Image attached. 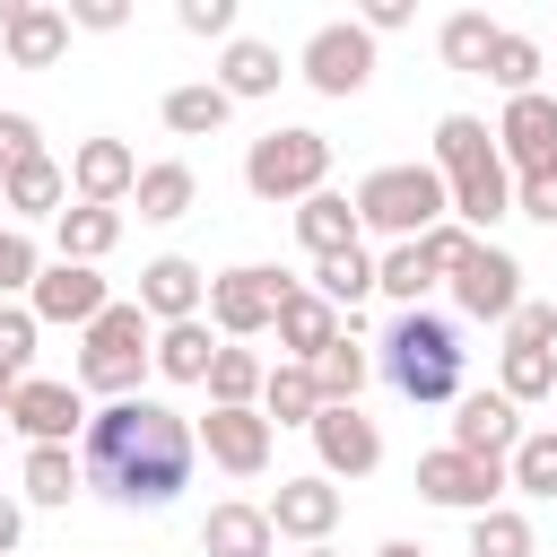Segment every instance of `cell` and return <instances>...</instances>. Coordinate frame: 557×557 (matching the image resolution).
<instances>
[{
	"mask_svg": "<svg viewBox=\"0 0 557 557\" xmlns=\"http://www.w3.org/2000/svg\"><path fill=\"white\" fill-rule=\"evenodd\" d=\"M191 426L165 400H104L78 426V479L113 505H174L191 487Z\"/></svg>",
	"mask_w": 557,
	"mask_h": 557,
	"instance_id": "6da1fadb",
	"label": "cell"
},
{
	"mask_svg": "<svg viewBox=\"0 0 557 557\" xmlns=\"http://www.w3.org/2000/svg\"><path fill=\"white\" fill-rule=\"evenodd\" d=\"M435 174H444V200H453V218L470 235L496 226V218H513V174H505L496 131L479 113H444L435 122Z\"/></svg>",
	"mask_w": 557,
	"mask_h": 557,
	"instance_id": "7a4b0ae2",
	"label": "cell"
},
{
	"mask_svg": "<svg viewBox=\"0 0 557 557\" xmlns=\"http://www.w3.org/2000/svg\"><path fill=\"white\" fill-rule=\"evenodd\" d=\"M374 366H383V383H392L400 400L435 409V400L461 392V331H453L444 313L409 305V313H392V331L374 339Z\"/></svg>",
	"mask_w": 557,
	"mask_h": 557,
	"instance_id": "3957f363",
	"label": "cell"
},
{
	"mask_svg": "<svg viewBox=\"0 0 557 557\" xmlns=\"http://www.w3.org/2000/svg\"><path fill=\"white\" fill-rule=\"evenodd\" d=\"M348 209H357V235H383V244H418L435 218H453L435 165H374Z\"/></svg>",
	"mask_w": 557,
	"mask_h": 557,
	"instance_id": "277c9868",
	"label": "cell"
},
{
	"mask_svg": "<svg viewBox=\"0 0 557 557\" xmlns=\"http://www.w3.org/2000/svg\"><path fill=\"white\" fill-rule=\"evenodd\" d=\"M148 339L157 322L139 305H104L87 331H78V392H104V400H139V374H148Z\"/></svg>",
	"mask_w": 557,
	"mask_h": 557,
	"instance_id": "5b68a950",
	"label": "cell"
},
{
	"mask_svg": "<svg viewBox=\"0 0 557 557\" xmlns=\"http://www.w3.org/2000/svg\"><path fill=\"white\" fill-rule=\"evenodd\" d=\"M322 183H331V139L305 131V122L261 131V139L244 148V191H252V200H313Z\"/></svg>",
	"mask_w": 557,
	"mask_h": 557,
	"instance_id": "8992f818",
	"label": "cell"
},
{
	"mask_svg": "<svg viewBox=\"0 0 557 557\" xmlns=\"http://www.w3.org/2000/svg\"><path fill=\"white\" fill-rule=\"evenodd\" d=\"M287 287H296V278H287V270H270V261H235V270H218V278H209V331H218V339H235V348H244V339H261V331L278 322Z\"/></svg>",
	"mask_w": 557,
	"mask_h": 557,
	"instance_id": "52a82bcc",
	"label": "cell"
},
{
	"mask_svg": "<svg viewBox=\"0 0 557 557\" xmlns=\"http://www.w3.org/2000/svg\"><path fill=\"white\" fill-rule=\"evenodd\" d=\"M305 87L313 96H357L366 78H374V35L357 26V17H331V26H313L305 35Z\"/></svg>",
	"mask_w": 557,
	"mask_h": 557,
	"instance_id": "ba28073f",
	"label": "cell"
},
{
	"mask_svg": "<svg viewBox=\"0 0 557 557\" xmlns=\"http://www.w3.org/2000/svg\"><path fill=\"white\" fill-rule=\"evenodd\" d=\"M418 496L426 505H444V513H487L496 496H505V461H470V453H426L418 461Z\"/></svg>",
	"mask_w": 557,
	"mask_h": 557,
	"instance_id": "9c48e42d",
	"label": "cell"
},
{
	"mask_svg": "<svg viewBox=\"0 0 557 557\" xmlns=\"http://www.w3.org/2000/svg\"><path fill=\"white\" fill-rule=\"evenodd\" d=\"M9 426H17L26 444H70V435L87 426V392H78V383H52V374H26V383L9 392Z\"/></svg>",
	"mask_w": 557,
	"mask_h": 557,
	"instance_id": "30bf717a",
	"label": "cell"
},
{
	"mask_svg": "<svg viewBox=\"0 0 557 557\" xmlns=\"http://www.w3.org/2000/svg\"><path fill=\"white\" fill-rule=\"evenodd\" d=\"M270 435H278V426H270L261 409H209V418L191 426V444H200L226 479H261V470H270Z\"/></svg>",
	"mask_w": 557,
	"mask_h": 557,
	"instance_id": "8fae6325",
	"label": "cell"
},
{
	"mask_svg": "<svg viewBox=\"0 0 557 557\" xmlns=\"http://www.w3.org/2000/svg\"><path fill=\"white\" fill-rule=\"evenodd\" d=\"M496 157H505V174H540V165H557V96H548V87H531V96H505Z\"/></svg>",
	"mask_w": 557,
	"mask_h": 557,
	"instance_id": "7c38bea8",
	"label": "cell"
},
{
	"mask_svg": "<svg viewBox=\"0 0 557 557\" xmlns=\"http://www.w3.org/2000/svg\"><path fill=\"white\" fill-rule=\"evenodd\" d=\"M453 296H461L470 322H505V313L522 305V261H513L505 244H470V261L453 270Z\"/></svg>",
	"mask_w": 557,
	"mask_h": 557,
	"instance_id": "4fadbf2b",
	"label": "cell"
},
{
	"mask_svg": "<svg viewBox=\"0 0 557 557\" xmlns=\"http://www.w3.org/2000/svg\"><path fill=\"white\" fill-rule=\"evenodd\" d=\"M104 305H113V296H104V278H96L87 261H44L35 287H26V313H35V322H70V331H87Z\"/></svg>",
	"mask_w": 557,
	"mask_h": 557,
	"instance_id": "5bb4252c",
	"label": "cell"
},
{
	"mask_svg": "<svg viewBox=\"0 0 557 557\" xmlns=\"http://www.w3.org/2000/svg\"><path fill=\"white\" fill-rule=\"evenodd\" d=\"M305 435H313V453H322V479H366V470H383V435H374L366 409H322Z\"/></svg>",
	"mask_w": 557,
	"mask_h": 557,
	"instance_id": "9a60e30c",
	"label": "cell"
},
{
	"mask_svg": "<svg viewBox=\"0 0 557 557\" xmlns=\"http://www.w3.org/2000/svg\"><path fill=\"white\" fill-rule=\"evenodd\" d=\"M131 305H139L157 331H165V322H200V305H209V278H200L183 252H157V261L139 270V296H131Z\"/></svg>",
	"mask_w": 557,
	"mask_h": 557,
	"instance_id": "2e32d148",
	"label": "cell"
},
{
	"mask_svg": "<svg viewBox=\"0 0 557 557\" xmlns=\"http://www.w3.org/2000/svg\"><path fill=\"white\" fill-rule=\"evenodd\" d=\"M270 513V531L278 540H305V548H322L331 540V522H339V487L313 470V479H278V496L261 505Z\"/></svg>",
	"mask_w": 557,
	"mask_h": 557,
	"instance_id": "e0dca14e",
	"label": "cell"
},
{
	"mask_svg": "<svg viewBox=\"0 0 557 557\" xmlns=\"http://www.w3.org/2000/svg\"><path fill=\"white\" fill-rule=\"evenodd\" d=\"M131 183H139V157L122 148V139H78V157H70V191L87 200V209H122L131 200Z\"/></svg>",
	"mask_w": 557,
	"mask_h": 557,
	"instance_id": "ac0fdd59",
	"label": "cell"
},
{
	"mask_svg": "<svg viewBox=\"0 0 557 557\" xmlns=\"http://www.w3.org/2000/svg\"><path fill=\"white\" fill-rule=\"evenodd\" d=\"M522 444V409L505 400V392H470L461 409H453V453H470V461H505Z\"/></svg>",
	"mask_w": 557,
	"mask_h": 557,
	"instance_id": "d6986e66",
	"label": "cell"
},
{
	"mask_svg": "<svg viewBox=\"0 0 557 557\" xmlns=\"http://www.w3.org/2000/svg\"><path fill=\"white\" fill-rule=\"evenodd\" d=\"M0 44H9L17 70H52V61L70 52V9H52V0H17V17L0 26Z\"/></svg>",
	"mask_w": 557,
	"mask_h": 557,
	"instance_id": "ffe728a7",
	"label": "cell"
},
{
	"mask_svg": "<svg viewBox=\"0 0 557 557\" xmlns=\"http://www.w3.org/2000/svg\"><path fill=\"white\" fill-rule=\"evenodd\" d=\"M270 331H278L287 366H313V357H322V348H331V339H339L348 322H339V313H331V305H322L313 287H287V305H278V322H270Z\"/></svg>",
	"mask_w": 557,
	"mask_h": 557,
	"instance_id": "44dd1931",
	"label": "cell"
},
{
	"mask_svg": "<svg viewBox=\"0 0 557 557\" xmlns=\"http://www.w3.org/2000/svg\"><path fill=\"white\" fill-rule=\"evenodd\" d=\"M0 209H17V218H61V209H70V165H52V157L9 165V174H0Z\"/></svg>",
	"mask_w": 557,
	"mask_h": 557,
	"instance_id": "7402d4cb",
	"label": "cell"
},
{
	"mask_svg": "<svg viewBox=\"0 0 557 557\" xmlns=\"http://www.w3.org/2000/svg\"><path fill=\"white\" fill-rule=\"evenodd\" d=\"M296 244L313 252V261H331V252H348V244H366L357 235V209H348V191H313V200H296Z\"/></svg>",
	"mask_w": 557,
	"mask_h": 557,
	"instance_id": "603a6c76",
	"label": "cell"
},
{
	"mask_svg": "<svg viewBox=\"0 0 557 557\" xmlns=\"http://www.w3.org/2000/svg\"><path fill=\"white\" fill-rule=\"evenodd\" d=\"M200 548H209V557H270V548H278V531H270V513H261V505H235V496H226V505H209Z\"/></svg>",
	"mask_w": 557,
	"mask_h": 557,
	"instance_id": "cb8c5ba5",
	"label": "cell"
},
{
	"mask_svg": "<svg viewBox=\"0 0 557 557\" xmlns=\"http://www.w3.org/2000/svg\"><path fill=\"white\" fill-rule=\"evenodd\" d=\"M131 200H139V218H148V226H174V218H191V200H200V174H191L183 157H165V165H139Z\"/></svg>",
	"mask_w": 557,
	"mask_h": 557,
	"instance_id": "d4e9b609",
	"label": "cell"
},
{
	"mask_svg": "<svg viewBox=\"0 0 557 557\" xmlns=\"http://www.w3.org/2000/svg\"><path fill=\"white\" fill-rule=\"evenodd\" d=\"M278 44H252V35H235L226 52H218V87H226V104H244V96H278Z\"/></svg>",
	"mask_w": 557,
	"mask_h": 557,
	"instance_id": "484cf974",
	"label": "cell"
},
{
	"mask_svg": "<svg viewBox=\"0 0 557 557\" xmlns=\"http://www.w3.org/2000/svg\"><path fill=\"white\" fill-rule=\"evenodd\" d=\"M52 244H61L52 261H87V270H96V261L122 244V209H87V200H78V209L52 218Z\"/></svg>",
	"mask_w": 557,
	"mask_h": 557,
	"instance_id": "4316f807",
	"label": "cell"
},
{
	"mask_svg": "<svg viewBox=\"0 0 557 557\" xmlns=\"http://www.w3.org/2000/svg\"><path fill=\"white\" fill-rule=\"evenodd\" d=\"M313 296L339 313V322H357V305L374 296V252L366 244H348V252H331V261H313Z\"/></svg>",
	"mask_w": 557,
	"mask_h": 557,
	"instance_id": "83f0119b",
	"label": "cell"
},
{
	"mask_svg": "<svg viewBox=\"0 0 557 557\" xmlns=\"http://www.w3.org/2000/svg\"><path fill=\"white\" fill-rule=\"evenodd\" d=\"M209 357H218L209 322H165V331L148 339V366H157L165 383H209Z\"/></svg>",
	"mask_w": 557,
	"mask_h": 557,
	"instance_id": "f1b7e54d",
	"label": "cell"
},
{
	"mask_svg": "<svg viewBox=\"0 0 557 557\" xmlns=\"http://www.w3.org/2000/svg\"><path fill=\"white\" fill-rule=\"evenodd\" d=\"M305 374H313V392H322V409H357V392H366V374H374V357L357 348V331H339V339H331V348H322V357H313Z\"/></svg>",
	"mask_w": 557,
	"mask_h": 557,
	"instance_id": "f546056e",
	"label": "cell"
},
{
	"mask_svg": "<svg viewBox=\"0 0 557 557\" xmlns=\"http://www.w3.org/2000/svg\"><path fill=\"white\" fill-rule=\"evenodd\" d=\"M226 87L218 78H191V87H165V131L174 139H209V131H226Z\"/></svg>",
	"mask_w": 557,
	"mask_h": 557,
	"instance_id": "4dcf8cb0",
	"label": "cell"
},
{
	"mask_svg": "<svg viewBox=\"0 0 557 557\" xmlns=\"http://www.w3.org/2000/svg\"><path fill=\"white\" fill-rule=\"evenodd\" d=\"M261 418H270V426H313V418H322V392H313V374L278 357V366L261 374Z\"/></svg>",
	"mask_w": 557,
	"mask_h": 557,
	"instance_id": "1f68e13d",
	"label": "cell"
},
{
	"mask_svg": "<svg viewBox=\"0 0 557 557\" xmlns=\"http://www.w3.org/2000/svg\"><path fill=\"white\" fill-rule=\"evenodd\" d=\"M17 487H26V505H70L87 479H78V453H70V444H26Z\"/></svg>",
	"mask_w": 557,
	"mask_h": 557,
	"instance_id": "d6a6232c",
	"label": "cell"
},
{
	"mask_svg": "<svg viewBox=\"0 0 557 557\" xmlns=\"http://www.w3.org/2000/svg\"><path fill=\"white\" fill-rule=\"evenodd\" d=\"M261 374H270V366L226 339V348L209 357V409H261Z\"/></svg>",
	"mask_w": 557,
	"mask_h": 557,
	"instance_id": "836d02e7",
	"label": "cell"
},
{
	"mask_svg": "<svg viewBox=\"0 0 557 557\" xmlns=\"http://www.w3.org/2000/svg\"><path fill=\"white\" fill-rule=\"evenodd\" d=\"M487 44H496V17L487 9H453L444 26H435V52H444V70H487Z\"/></svg>",
	"mask_w": 557,
	"mask_h": 557,
	"instance_id": "e575fe53",
	"label": "cell"
},
{
	"mask_svg": "<svg viewBox=\"0 0 557 557\" xmlns=\"http://www.w3.org/2000/svg\"><path fill=\"white\" fill-rule=\"evenodd\" d=\"M540 70H548V52H540L531 35H513V26H496V44H487V70H479V78H496L505 96H531V87H540Z\"/></svg>",
	"mask_w": 557,
	"mask_h": 557,
	"instance_id": "d590c367",
	"label": "cell"
},
{
	"mask_svg": "<svg viewBox=\"0 0 557 557\" xmlns=\"http://www.w3.org/2000/svg\"><path fill=\"white\" fill-rule=\"evenodd\" d=\"M505 487H522V496H557V426H522V444L505 453Z\"/></svg>",
	"mask_w": 557,
	"mask_h": 557,
	"instance_id": "8d00e7d4",
	"label": "cell"
},
{
	"mask_svg": "<svg viewBox=\"0 0 557 557\" xmlns=\"http://www.w3.org/2000/svg\"><path fill=\"white\" fill-rule=\"evenodd\" d=\"M496 392L522 409V400H548L557 392V348H505L496 357Z\"/></svg>",
	"mask_w": 557,
	"mask_h": 557,
	"instance_id": "74e56055",
	"label": "cell"
},
{
	"mask_svg": "<svg viewBox=\"0 0 557 557\" xmlns=\"http://www.w3.org/2000/svg\"><path fill=\"white\" fill-rule=\"evenodd\" d=\"M426 287H435V270H426V252H418V244H392V252H374V296H392V305L409 313Z\"/></svg>",
	"mask_w": 557,
	"mask_h": 557,
	"instance_id": "f35d334b",
	"label": "cell"
},
{
	"mask_svg": "<svg viewBox=\"0 0 557 557\" xmlns=\"http://www.w3.org/2000/svg\"><path fill=\"white\" fill-rule=\"evenodd\" d=\"M470 557H531V522H522L513 505L470 513Z\"/></svg>",
	"mask_w": 557,
	"mask_h": 557,
	"instance_id": "ab89813d",
	"label": "cell"
},
{
	"mask_svg": "<svg viewBox=\"0 0 557 557\" xmlns=\"http://www.w3.org/2000/svg\"><path fill=\"white\" fill-rule=\"evenodd\" d=\"M35 331H44V322H35L26 305H0V374H9V383H26V366H35Z\"/></svg>",
	"mask_w": 557,
	"mask_h": 557,
	"instance_id": "60d3db41",
	"label": "cell"
},
{
	"mask_svg": "<svg viewBox=\"0 0 557 557\" xmlns=\"http://www.w3.org/2000/svg\"><path fill=\"white\" fill-rule=\"evenodd\" d=\"M470 244H479V235H470L461 218H435V226L418 235V252H426V270H435V278H453V270L470 261Z\"/></svg>",
	"mask_w": 557,
	"mask_h": 557,
	"instance_id": "b9f144b4",
	"label": "cell"
},
{
	"mask_svg": "<svg viewBox=\"0 0 557 557\" xmlns=\"http://www.w3.org/2000/svg\"><path fill=\"white\" fill-rule=\"evenodd\" d=\"M35 270H44L35 235H26V226H0V296H26V287H35Z\"/></svg>",
	"mask_w": 557,
	"mask_h": 557,
	"instance_id": "7bdbcfd3",
	"label": "cell"
},
{
	"mask_svg": "<svg viewBox=\"0 0 557 557\" xmlns=\"http://www.w3.org/2000/svg\"><path fill=\"white\" fill-rule=\"evenodd\" d=\"M548 339H557V305H531V296H522V305L505 313V348H548Z\"/></svg>",
	"mask_w": 557,
	"mask_h": 557,
	"instance_id": "ee69618b",
	"label": "cell"
},
{
	"mask_svg": "<svg viewBox=\"0 0 557 557\" xmlns=\"http://www.w3.org/2000/svg\"><path fill=\"white\" fill-rule=\"evenodd\" d=\"M513 209H522V218H540V226H557V165L513 174Z\"/></svg>",
	"mask_w": 557,
	"mask_h": 557,
	"instance_id": "f6af8a7d",
	"label": "cell"
},
{
	"mask_svg": "<svg viewBox=\"0 0 557 557\" xmlns=\"http://www.w3.org/2000/svg\"><path fill=\"white\" fill-rule=\"evenodd\" d=\"M26 157H44L35 113H0V174H9V165H26Z\"/></svg>",
	"mask_w": 557,
	"mask_h": 557,
	"instance_id": "bcb514c9",
	"label": "cell"
},
{
	"mask_svg": "<svg viewBox=\"0 0 557 557\" xmlns=\"http://www.w3.org/2000/svg\"><path fill=\"white\" fill-rule=\"evenodd\" d=\"M174 17H183V35H226L235 44V0H183Z\"/></svg>",
	"mask_w": 557,
	"mask_h": 557,
	"instance_id": "7dc6e473",
	"label": "cell"
},
{
	"mask_svg": "<svg viewBox=\"0 0 557 557\" xmlns=\"http://www.w3.org/2000/svg\"><path fill=\"white\" fill-rule=\"evenodd\" d=\"M70 26H87V35H113V26H131V9H122V0H70Z\"/></svg>",
	"mask_w": 557,
	"mask_h": 557,
	"instance_id": "c3c4849f",
	"label": "cell"
},
{
	"mask_svg": "<svg viewBox=\"0 0 557 557\" xmlns=\"http://www.w3.org/2000/svg\"><path fill=\"white\" fill-rule=\"evenodd\" d=\"M409 17H418L409 0H366V17H357V26H366V35H400Z\"/></svg>",
	"mask_w": 557,
	"mask_h": 557,
	"instance_id": "681fc988",
	"label": "cell"
},
{
	"mask_svg": "<svg viewBox=\"0 0 557 557\" xmlns=\"http://www.w3.org/2000/svg\"><path fill=\"white\" fill-rule=\"evenodd\" d=\"M17 540H26V513H17V496H0V557H17Z\"/></svg>",
	"mask_w": 557,
	"mask_h": 557,
	"instance_id": "f907efd6",
	"label": "cell"
},
{
	"mask_svg": "<svg viewBox=\"0 0 557 557\" xmlns=\"http://www.w3.org/2000/svg\"><path fill=\"white\" fill-rule=\"evenodd\" d=\"M374 557H426V548H418V540H383Z\"/></svg>",
	"mask_w": 557,
	"mask_h": 557,
	"instance_id": "816d5d0a",
	"label": "cell"
},
{
	"mask_svg": "<svg viewBox=\"0 0 557 557\" xmlns=\"http://www.w3.org/2000/svg\"><path fill=\"white\" fill-rule=\"evenodd\" d=\"M296 557H331V548H296Z\"/></svg>",
	"mask_w": 557,
	"mask_h": 557,
	"instance_id": "f5cc1de1",
	"label": "cell"
},
{
	"mask_svg": "<svg viewBox=\"0 0 557 557\" xmlns=\"http://www.w3.org/2000/svg\"><path fill=\"white\" fill-rule=\"evenodd\" d=\"M0 435H9V409H0Z\"/></svg>",
	"mask_w": 557,
	"mask_h": 557,
	"instance_id": "db71d44e",
	"label": "cell"
},
{
	"mask_svg": "<svg viewBox=\"0 0 557 557\" xmlns=\"http://www.w3.org/2000/svg\"><path fill=\"white\" fill-rule=\"evenodd\" d=\"M548 400H557V392H548Z\"/></svg>",
	"mask_w": 557,
	"mask_h": 557,
	"instance_id": "11a10c76",
	"label": "cell"
}]
</instances>
